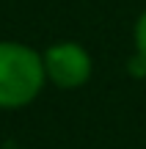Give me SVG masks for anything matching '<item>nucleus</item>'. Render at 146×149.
<instances>
[{"label": "nucleus", "instance_id": "f257e3e1", "mask_svg": "<svg viewBox=\"0 0 146 149\" xmlns=\"http://www.w3.org/2000/svg\"><path fill=\"white\" fill-rule=\"evenodd\" d=\"M47 72L44 58L19 42H0V108L17 111L39 97Z\"/></svg>", "mask_w": 146, "mask_h": 149}, {"label": "nucleus", "instance_id": "7ed1b4c3", "mask_svg": "<svg viewBox=\"0 0 146 149\" xmlns=\"http://www.w3.org/2000/svg\"><path fill=\"white\" fill-rule=\"evenodd\" d=\"M135 50H138V55L146 58V11L135 22Z\"/></svg>", "mask_w": 146, "mask_h": 149}, {"label": "nucleus", "instance_id": "f03ea898", "mask_svg": "<svg viewBox=\"0 0 146 149\" xmlns=\"http://www.w3.org/2000/svg\"><path fill=\"white\" fill-rule=\"evenodd\" d=\"M42 58H44L47 80L55 83L58 88H77L91 77V58L75 42L53 44Z\"/></svg>", "mask_w": 146, "mask_h": 149}, {"label": "nucleus", "instance_id": "20e7f679", "mask_svg": "<svg viewBox=\"0 0 146 149\" xmlns=\"http://www.w3.org/2000/svg\"><path fill=\"white\" fill-rule=\"evenodd\" d=\"M130 72H132V74H138V77H143V74H146V58H143V55H138V53H135V58L130 61Z\"/></svg>", "mask_w": 146, "mask_h": 149}]
</instances>
